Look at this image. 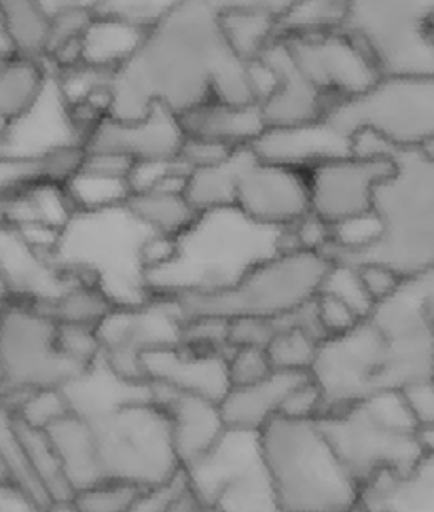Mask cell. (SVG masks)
Masks as SVG:
<instances>
[{"mask_svg": "<svg viewBox=\"0 0 434 512\" xmlns=\"http://www.w3.org/2000/svg\"><path fill=\"white\" fill-rule=\"evenodd\" d=\"M147 32L123 17L96 11L81 36V64L115 75L136 56Z\"/></svg>", "mask_w": 434, "mask_h": 512, "instance_id": "25", "label": "cell"}, {"mask_svg": "<svg viewBox=\"0 0 434 512\" xmlns=\"http://www.w3.org/2000/svg\"><path fill=\"white\" fill-rule=\"evenodd\" d=\"M280 11L259 3H227L219 5L216 22L227 49L235 58L250 64L263 58V53L278 41Z\"/></svg>", "mask_w": 434, "mask_h": 512, "instance_id": "24", "label": "cell"}, {"mask_svg": "<svg viewBox=\"0 0 434 512\" xmlns=\"http://www.w3.org/2000/svg\"><path fill=\"white\" fill-rule=\"evenodd\" d=\"M327 121L341 134L367 132L390 149H432L434 72L382 75L365 94L335 104Z\"/></svg>", "mask_w": 434, "mask_h": 512, "instance_id": "8", "label": "cell"}, {"mask_svg": "<svg viewBox=\"0 0 434 512\" xmlns=\"http://www.w3.org/2000/svg\"><path fill=\"white\" fill-rule=\"evenodd\" d=\"M51 79L43 60L13 56L0 62V117L9 123L22 119L39 102Z\"/></svg>", "mask_w": 434, "mask_h": 512, "instance_id": "27", "label": "cell"}, {"mask_svg": "<svg viewBox=\"0 0 434 512\" xmlns=\"http://www.w3.org/2000/svg\"><path fill=\"white\" fill-rule=\"evenodd\" d=\"M227 371L231 388L250 386L265 379L274 373V364H271L267 347L259 345H242V347H229L227 352Z\"/></svg>", "mask_w": 434, "mask_h": 512, "instance_id": "38", "label": "cell"}, {"mask_svg": "<svg viewBox=\"0 0 434 512\" xmlns=\"http://www.w3.org/2000/svg\"><path fill=\"white\" fill-rule=\"evenodd\" d=\"M320 290H327L337 295L339 299H343L346 303H350L354 309H358L360 314L365 318L373 312V301L369 299L367 290L360 282L358 276V269L350 263H343V261H333L331 271L327 273V280H324Z\"/></svg>", "mask_w": 434, "mask_h": 512, "instance_id": "40", "label": "cell"}, {"mask_svg": "<svg viewBox=\"0 0 434 512\" xmlns=\"http://www.w3.org/2000/svg\"><path fill=\"white\" fill-rule=\"evenodd\" d=\"M324 411H327V402H324L318 383L310 375L307 379H303L291 394H288L280 417L320 419Z\"/></svg>", "mask_w": 434, "mask_h": 512, "instance_id": "42", "label": "cell"}, {"mask_svg": "<svg viewBox=\"0 0 434 512\" xmlns=\"http://www.w3.org/2000/svg\"><path fill=\"white\" fill-rule=\"evenodd\" d=\"M233 206L259 225L282 231L295 227L312 214L307 168L263 159L246 146Z\"/></svg>", "mask_w": 434, "mask_h": 512, "instance_id": "14", "label": "cell"}, {"mask_svg": "<svg viewBox=\"0 0 434 512\" xmlns=\"http://www.w3.org/2000/svg\"><path fill=\"white\" fill-rule=\"evenodd\" d=\"M142 375L149 386L204 396L221 402L229 392L227 352L189 343L157 347L142 356Z\"/></svg>", "mask_w": 434, "mask_h": 512, "instance_id": "16", "label": "cell"}, {"mask_svg": "<svg viewBox=\"0 0 434 512\" xmlns=\"http://www.w3.org/2000/svg\"><path fill=\"white\" fill-rule=\"evenodd\" d=\"M85 369L72 362L58 343V322L39 305L9 299L0 322V373L7 407L34 390L64 388Z\"/></svg>", "mask_w": 434, "mask_h": 512, "instance_id": "9", "label": "cell"}, {"mask_svg": "<svg viewBox=\"0 0 434 512\" xmlns=\"http://www.w3.org/2000/svg\"><path fill=\"white\" fill-rule=\"evenodd\" d=\"M284 248L286 231L259 225L235 206L202 212L176 237L170 259L149 273L151 295L174 299L223 290Z\"/></svg>", "mask_w": 434, "mask_h": 512, "instance_id": "2", "label": "cell"}, {"mask_svg": "<svg viewBox=\"0 0 434 512\" xmlns=\"http://www.w3.org/2000/svg\"><path fill=\"white\" fill-rule=\"evenodd\" d=\"M261 60L276 75L274 89L261 102L267 130L312 125L329 117L335 102L301 75L280 39L263 53Z\"/></svg>", "mask_w": 434, "mask_h": 512, "instance_id": "17", "label": "cell"}, {"mask_svg": "<svg viewBox=\"0 0 434 512\" xmlns=\"http://www.w3.org/2000/svg\"><path fill=\"white\" fill-rule=\"evenodd\" d=\"M0 278L9 299L49 303L75 282L70 273L58 267L53 256L34 248L15 227L0 221Z\"/></svg>", "mask_w": 434, "mask_h": 512, "instance_id": "18", "label": "cell"}, {"mask_svg": "<svg viewBox=\"0 0 434 512\" xmlns=\"http://www.w3.org/2000/svg\"><path fill=\"white\" fill-rule=\"evenodd\" d=\"M5 394V381H3V373H0V398Z\"/></svg>", "mask_w": 434, "mask_h": 512, "instance_id": "48", "label": "cell"}, {"mask_svg": "<svg viewBox=\"0 0 434 512\" xmlns=\"http://www.w3.org/2000/svg\"><path fill=\"white\" fill-rule=\"evenodd\" d=\"M246 146L235 151L227 161L216 166L191 170L187 176L185 195L197 212L231 208L235 204V187L242 166V155Z\"/></svg>", "mask_w": 434, "mask_h": 512, "instance_id": "31", "label": "cell"}, {"mask_svg": "<svg viewBox=\"0 0 434 512\" xmlns=\"http://www.w3.org/2000/svg\"><path fill=\"white\" fill-rule=\"evenodd\" d=\"M354 267L358 269L360 282H363L373 305L390 299L405 282V278H401L399 273L382 263H358Z\"/></svg>", "mask_w": 434, "mask_h": 512, "instance_id": "43", "label": "cell"}, {"mask_svg": "<svg viewBox=\"0 0 434 512\" xmlns=\"http://www.w3.org/2000/svg\"><path fill=\"white\" fill-rule=\"evenodd\" d=\"M64 187L77 212H94L123 206L132 197L128 178L102 174L85 166H79V170L64 182Z\"/></svg>", "mask_w": 434, "mask_h": 512, "instance_id": "34", "label": "cell"}, {"mask_svg": "<svg viewBox=\"0 0 434 512\" xmlns=\"http://www.w3.org/2000/svg\"><path fill=\"white\" fill-rule=\"evenodd\" d=\"M39 307L58 324H79L98 328V324L111 314L117 305L108 299L98 286L77 278L60 297Z\"/></svg>", "mask_w": 434, "mask_h": 512, "instance_id": "33", "label": "cell"}, {"mask_svg": "<svg viewBox=\"0 0 434 512\" xmlns=\"http://www.w3.org/2000/svg\"><path fill=\"white\" fill-rule=\"evenodd\" d=\"M386 369V339L365 318L350 333L320 343L310 375L327 402V411H335L386 392Z\"/></svg>", "mask_w": 434, "mask_h": 512, "instance_id": "12", "label": "cell"}, {"mask_svg": "<svg viewBox=\"0 0 434 512\" xmlns=\"http://www.w3.org/2000/svg\"><path fill=\"white\" fill-rule=\"evenodd\" d=\"M185 0H102L98 11L130 20L142 28H153Z\"/></svg>", "mask_w": 434, "mask_h": 512, "instance_id": "39", "label": "cell"}, {"mask_svg": "<svg viewBox=\"0 0 434 512\" xmlns=\"http://www.w3.org/2000/svg\"><path fill=\"white\" fill-rule=\"evenodd\" d=\"M189 136L219 140L229 146H252L265 132L267 123L261 104H233L210 98L180 115Z\"/></svg>", "mask_w": 434, "mask_h": 512, "instance_id": "23", "label": "cell"}, {"mask_svg": "<svg viewBox=\"0 0 434 512\" xmlns=\"http://www.w3.org/2000/svg\"><path fill=\"white\" fill-rule=\"evenodd\" d=\"M187 138L180 115L164 104L136 119L106 117L83 142V151H111L134 161H174Z\"/></svg>", "mask_w": 434, "mask_h": 512, "instance_id": "15", "label": "cell"}, {"mask_svg": "<svg viewBox=\"0 0 434 512\" xmlns=\"http://www.w3.org/2000/svg\"><path fill=\"white\" fill-rule=\"evenodd\" d=\"M45 432L60 457L72 493L104 481L98 464L92 424L85 417L68 413L45 428Z\"/></svg>", "mask_w": 434, "mask_h": 512, "instance_id": "26", "label": "cell"}, {"mask_svg": "<svg viewBox=\"0 0 434 512\" xmlns=\"http://www.w3.org/2000/svg\"><path fill=\"white\" fill-rule=\"evenodd\" d=\"M128 208L149 231L172 237V240L183 235L200 216L183 189L134 193L128 199Z\"/></svg>", "mask_w": 434, "mask_h": 512, "instance_id": "28", "label": "cell"}, {"mask_svg": "<svg viewBox=\"0 0 434 512\" xmlns=\"http://www.w3.org/2000/svg\"><path fill=\"white\" fill-rule=\"evenodd\" d=\"M390 155L392 172L377 187L373 201L377 240L337 261L382 263L409 280L434 271V153L390 149Z\"/></svg>", "mask_w": 434, "mask_h": 512, "instance_id": "5", "label": "cell"}, {"mask_svg": "<svg viewBox=\"0 0 434 512\" xmlns=\"http://www.w3.org/2000/svg\"><path fill=\"white\" fill-rule=\"evenodd\" d=\"M312 307H314L316 324L324 339L350 333L352 328H356L365 320V316L360 314L358 309H354L350 303H346L327 290L318 292L316 299L312 301Z\"/></svg>", "mask_w": 434, "mask_h": 512, "instance_id": "37", "label": "cell"}, {"mask_svg": "<svg viewBox=\"0 0 434 512\" xmlns=\"http://www.w3.org/2000/svg\"><path fill=\"white\" fill-rule=\"evenodd\" d=\"M17 56L15 53V47H13V41L9 36V30H7V24H5V17L3 13H0V62L3 60H9Z\"/></svg>", "mask_w": 434, "mask_h": 512, "instance_id": "47", "label": "cell"}, {"mask_svg": "<svg viewBox=\"0 0 434 512\" xmlns=\"http://www.w3.org/2000/svg\"><path fill=\"white\" fill-rule=\"evenodd\" d=\"M155 512H212V508L202 500L200 493L191 487L183 472V479L178 481V485L170 493V498Z\"/></svg>", "mask_w": 434, "mask_h": 512, "instance_id": "45", "label": "cell"}, {"mask_svg": "<svg viewBox=\"0 0 434 512\" xmlns=\"http://www.w3.org/2000/svg\"><path fill=\"white\" fill-rule=\"evenodd\" d=\"M263 159L291 163V166L310 168L318 161L352 153V138L341 134L327 119L286 127V130H267L252 144Z\"/></svg>", "mask_w": 434, "mask_h": 512, "instance_id": "20", "label": "cell"}, {"mask_svg": "<svg viewBox=\"0 0 434 512\" xmlns=\"http://www.w3.org/2000/svg\"><path fill=\"white\" fill-rule=\"evenodd\" d=\"M310 373L274 371L250 386L229 388L221 400V413L229 430L261 432L271 419L280 417L284 402Z\"/></svg>", "mask_w": 434, "mask_h": 512, "instance_id": "21", "label": "cell"}, {"mask_svg": "<svg viewBox=\"0 0 434 512\" xmlns=\"http://www.w3.org/2000/svg\"><path fill=\"white\" fill-rule=\"evenodd\" d=\"M151 396L170 417L174 447L183 470L200 464L229 430L221 413V402L159 386H151Z\"/></svg>", "mask_w": 434, "mask_h": 512, "instance_id": "19", "label": "cell"}, {"mask_svg": "<svg viewBox=\"0 0 434 512\" xmlns=\"http://www.w3.org/2000/svg\"><path fill=\"white\" fill-rule=\"evenodd\" d=\"M216 0H185L149 28L136 56L111 79V117L136 119L155 104L183 115L212 98L227 49Z\"/></svg>", "mask_w": 434, "mask_h": 512, "instance_id": "1", "label": "cell"}, {"mask_svg": "<svg viewBox=\"0 0 434 512\" xmlns=\"http://www.w3.org/2000/svg\"><path fill=\"white\" fill-rule=\"evenodd\" d=\"M354 0H288L278 15V39L346 30Z\"/></svg>", "mask_w": 434, "mask_h": 512, "instance_id": "30", "label": "cell"}, {"mask_svg": "<svg viewBox=\"0 0 434 512\" xmlns=\"http://www.w3.org/2000/svg\"><path fill=\"white\" fill-rule=\"evenodd\" d=\"M102 479L161 489L183 477L166 409L153 396L123 402L92 419Z\"/></svg>", "mask_w": 434, "mask_h": 512, "instance_id": "7", "label": "cell"}, {"mask_svg": "<svg viewBox=\"0 0 434 512\" xmlns=\"http://www.w3.org/2000/svg\"><path fill=\"white\" fill-rule=\"evenodd\" d=\"M238 149H242V146H229L219 140L187 134L183 149H180L178 161L191 172L197 168H208V166H216V163H223Z\"/></svg>", "mask_w": 434, "mask_h": 512, "instance_id": "41", "label": "cell"}, {"mask_svg": "<svg viewBox=\"0 0 434 512\" xmlns=\"http://www.w3.org/2000/svg\"><path fill=\"white\" fill-rule=\"evenodd\" d=\"M418 428H434V379H424L401 390Z\"/></svg>", "mask_w": 434, "mask_h": 512, "instance_id": "44", "label": "cell"}, {"mask_svg": "<svg viewBox=\"0 0 434 512\" xmlns=\"http://www.w3.org/2000/svg\"><path fill=\"white\" fill-rule=\"evenodd\" d=\"M392 166L390 149L382 140L367 132L354 134L352 153L307 168L312 214L329 227L373 214L375 191Z\"/></svg>", "mask_w": 434, "mask_h": 512, "instance_id": "11", "label": "cell"}, {"mask_svg": "<svg viewBox=\"0 0 434 512\" xmlns=\"http://www.w3.org/2000/svg\"><path fill=\"white\" fill-rule=\"evenodd\" d=\"M356 512H434V451L407 472H384L367 483Z\"/></svg>", "mask_w": 434, "mask_h": 512, "instance_id": "22", "label": "cell"}, {"mask_svg": "<svg viewBox=\"0 0 434 512\" xmlns=\"http://www.w3.org/2000/svg\"><path fill=\"white\" fill-rule=\"evenodd\" d=\"M428 151H432V153H434V146H432V149H428Z\"/></svg>", "mask_w": 434, "mask_h": 512, "instance_id": "50", "label": "cell"}, {"mask_svg": "<svg viewBox=\"0 0 434 512\" xmlns=\"http://www.w3.org/2000/svg\"><path fill=\"white\" fill-rule=\"evenodd\" d=\"M17 430H20L22 445H24L34 479L39 481L49 502L70 500L72 489L68 485L64 468L60 464V457H58L56 449H53L47 432L41 428H32V426L24 424L22 419H17Z\"/></svg>", "mask_w": 434, "mask_h": 512, "instance_id": "32", "label": "cell"}, {"mask_svg": "<svg viewBox=\"0 0 434 512\" xmlns=\"http://www.w3.org/2000/svg\"><path fill=\"white\" fill-rule=\"evenodd\" d=\"M428 30H430V34H434V13H432V17L428 20Z\"/></svg>", "mask_w": 434, "mask_h": 512, "instance_id": "49", "label": "cell"}, {"mask_svg": "<svg viewBox=\"0 0 434 512\" xmlns=\"http://www.w3.org/2000/svg\"><path fill=\"white\" fill-rule=\"evenodd\" d=\"M0 13L17 56L45 62L53 20L45 0H0Z\"/></svg>", "mask_w": 434, "mask_h": 512, "instance_id": "29", "label": "cell"}, {"mask_svg": "<svg viewBox=\"0 0 434 512\" xmlns=\"http://www.w3.org/2000/svg\"><path fill=\"white\" fill-rule=\"evenodd\" d=\"M17 419L32 428H49L53 422H58L64 415L72 413L68 398L62 388H47L34 390L17 398L9 407Z\"/></svg>", "mask_w": 434, "mask_h": 512, "instance_id": "35", "label": "cell"}, {"mask_svg": "<svg viewBox=\"0 0 434 512\" xmlns=\"http://www.w3.org/2000/svg\"><path fill=\"white\" fill-rule=\"evenodd\" d=\"M301 75L335 104L365 94L384 75L375 51L352 30L280 39Z\"/></svg>", "mask_w": 434, "mask_h": 512, "instance_id": "13", "label": "cell"}, {"mask_svg": "<svg viewBox=\"0 0 434 512\" xmlns=\"http://www.w3.org/2000/svg\"><path fill=\"white\" fill-rule=\"evenodd\" d=\"M259 449L282 512L358 508L363 487L343 464L318 419H271L259 432Z\"/></svg>", "mask_w": 434, "mask_h": 512, "instance_id": "3", "label": "cell"}, {"mask_svg": "<svg viewBox=\"0 0 434 512\" xmlns=\"http://www.w3.org/2000/svg\"><path fill=\"white\" fill-rule=\"evenodd\" d=\"M151 235L128 204L77 212L60 233L53 261L72 278L98 286L117 307H138L153 299L144 254Z\"/></svg>", "mask_w": 434, "mask_h": 512, "instance_id": "4", "label": "cell"}, {"mask_svg": "<svg viewBox=\"0 0 434 512\" xmlns=\"http://www.w3.org/2000/svg\"><path fill=\"white\" fill-rule=\"evenodd\" d=\"M318 422L360 487L384 472H407L424 457L418 430L390 424L369 400L327 411Z\"/></svg>", "mask_w": 434, "mask_h": 512, "instance_id": "10", "label": "cell"}, {"mask_svg": "<svg viewBox=\"0 0 434 512\" xmlns=\"http://www.w3.org/2000/svg\"><path fill=\"white\" fill-rule=\"evenodd\" d=\"M331 267L333 259L327 252L284 248L223 290L193 292V295H180L170 301L183 320H280L301 312L316 299Z\"/></svg>", "mask_w": 434, "mask_h": 512, "instance_id": "6", "label": "cell"}, {"mask_svg": "<svg viewBox=\"0 0 434 512\" xmlns=\"http://www.w3.org/2000/svg\"><path fill=\"white\" fill-rule=\"evenodd\" d=\"M0 512H51L30 493L11 483H0Z\"/></svg>", "mask_w": 434, "mask_h": 512, "instance_id": "46", "label": "cell"}, {"mask_svg": "<svg viewBox=\"0 0 434 512\" xmlns=\"http://www.w3.org/2000/svg\"><path fill=\"white\" fill-rule=\"evenodd\" d=\"M39 180H53L51 157L0 155V204ZM58 182V180H56Z\"/></svg>", "mask_w": 434, "mask_h": 512, "instance_id": "36", "label": "cell"}]
</instances>
